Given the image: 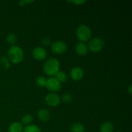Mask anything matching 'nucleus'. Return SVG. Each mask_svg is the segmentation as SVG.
Wrapping results in <instances>:
<instances>
[{
  "label": "nucleus",
  "mask_w": 132,
  "mask_h": 132,
  "mask_svg": "<svg viewBox=\"0 0 132 132\" xmlns=\"http://www.w3.org/2000/svg\"><path fill=\"white\" fill-rule=\"evenodd\" d=\"M61 98L57 94L50 93L45 97V102L48 106L52 107L57 106L60 103Z\"/></svg>",
  "instance_id": "obj_7"
},
{
  "label": "nucleus",
  "mask_w": 132,
  "mask_h": 132,
  "mask_svg": "<svg viewBox=\"0 0 132 132\" xmlns=\"http://www.w3.org/2000/svg\"><path fill=\"white\" fill-rule=\"evenodd\" d=\"M70 130L72 132H84L85 131V127L80 122H76L72 125Z\"/></svg>",
  "instance_id": "obj_14"
},
{
  "label": "nucleus",
  "mask_w": 132,
  "mask_h": 132,
  "mask_svg": "<svg viewBox=\"0 0 132 132\" xmlns=\"http://www.w3.org/2000/svg\"><path fill=\"white\" fill-rule=\"evenodd\" d=\"M88 46L82 42H79L76 45V52L79 55H85L88 52Z\"/></svg>",
  "instance_id": "obj_10"
},
{
  "label": "nucleus",
  "mask_w": 132,
  "mask_h": 132,
  "mask_svg": "<svg viewBox=\"0 0 132 132\" xmlns=\"http://www.w3.org/2000/svg\"><path fill=\"white\" fill-rule=\"evenodd\" d=\"M84 76V71L81 67H73L70 71V77L73 81H80Z\"/></svg>",
  "instance_id": "obj_9"
},
{
  "label": "nucleus",
  "mask_w": 132,
  "mask_h": 132,
  "mask_svg": "<svg viewBox=\"0 0 132 132\" xmlns=\"http://www.w3.org/2000/svg\"><path fill=\"white\" fill-rule=\"evenodd\" d=\"M69 3H72L75 4V5H81L82 4H84L85 3H86V1H68Z\"/></svg>",
  "instance_id": "obj_23"
},
{
  "label": "nucleus",
  "mask_w": 132,
  "mask_h": 132,
  "mask_svg": "<svg viewBox=\"0 0 132 132\" xmlns=\"http://www.w3.org/2000/svg\"><path fill=\"white\" fill-rule=\"evenodd\" d=\"M55 79L58 80L59 82L61 83V82H64L65 81H67V76L65 73H64L63 71H60L59 70L57 73L55 75Z\"/></svg>",
  "instance_id": "obj_15"
},
{
  "label": "nucleus",
  "mask_w": 132,
  "mask_h": 132,
  "mask_svg": "<svg viewBox=\"0 0 132 132\" xmlns=\"http://www.w3.org/2000/svg\"><path fill=\"white\" fill-rule=\"evenodd\" d=\"M24 57V52L19 46H12L8 51V59L12 63L17 64L21 61Z\"/></svg>",
  "instance_id": "obj_2"
},
{
  "label": "nucleus",
  "mask_w": 132,
  "mask_h": 132,
  "mask_svg": "<svg viewBox=\"0 0 132 132\" xmlns=\"http://www.w3.org/2000/svg\"><path fill=\"white\" fill-rule=\"evenodd\" d=\"M32 55L36 60L43 61L46 59L47 57V52L44 48L37 46L32 51Z\"/></svg>",
  "instance_id": "obj_8"
},
{
  "label": "nucleus",
  "mask_w": 132,
  "mask_h": 132,
  "mask_svg": "<svg viewBox=\"0 0 132 132\" xmlns=\"http://www.w3.org/2000/svg\"><path fill=\"white\" fill-rule=\"evenodd\" d=\"M23 132H41L39 128L36 125L27 126L23 129Z\"/></svg>",
  "instance_id": "obj_16"
},
{
  "label": "nucleus",
  "mask_w": 132,
  "mask_h": 132,
  "mask_svg": "<svg viewBox=\"0 0 132 132\" xmlns=\"http://www.w3.org/2000/svg\"><path fill=\"white\" fill-rule=\"evenodd\" d=\"M46 79L45 77L43 76H39L37 78L36 80V83H37V86H39V87H45V85H46Z\"/></svg>",
  "instance_id": "obj_20"
},
{
  "label": "nucleus",
  "mask_w": 132,
  "mask_h": 132,
  "mask_svg": "<svg viewBox=\"0 0 132 132\" xmlns=\"http://www.w3.org/2000/svg\"><path fill=\"white\" fill-rule=\"evenodd\" d=\"M76 35L81 42H86L91 38V30L86 24H80L77 28Z\"/></svg>",
  "instance_id": "obj_3"
},
{
  "label": "nucleus",
  "mask_w": 132,
  "mask_h": 132,
  "mask_svg": "<svg viewBox=\"0 0 132 132\" xmlns=\"http://www.w3.org/2000/svg\"><path fill=\"white\" fill-rule=\"evenodd\" d=\"M17 36H15L14 34H10L6 36V41H7V43L10 45H11L12 46H14L17 42Z\"/></svg>",
  "instance_id": "obj_18"
},
{
  "label": "nucleus",
  "mask_w": 132,
  "mask_h": 132,
  "mask_svg": "<svg viewBox=\"0 0 132 132\" xmlns=\"http://www.w3.org/2000/svg\"><path fill=\"white\" fill-rule=\"evenodd\" d=\"M61 99L64 103H66V104H68V103H70L71 101H72V97L70 94H68V93H66V94H64L63 95H62Z\"/></svg>",
  "instance_id": "obj_21"
},
{
  "label": "nucleus",
  "mask_w": 132,
  "mask_h": 132,
  "mask_svg": "<svg viewBox=\"0 0 132 132\" xmlns=\"http://www.w3.org/2000/svg\"><path fill=\"white\" fill-rule=\"evenodd\" d=\"M32 121H33V117L32 116L28 114L25 115L22 118V125L29 126V125H31Z\"/></svg>",
  "instance_id": "obj_17"
},
{
  "label": "nucleus",
  "mask_w": 132,
  "mask_h": 132,
  "mask_svg": "<svg viewBox=\"0 0 132 132\" xmlns=\"http://www.w3.org/2000/svg\"><path fill=\"white\" fill-rule=\"evenodd\" d=\"M41 43H42V45H43V46H50V44H51V40H50L48 37H44V38H43Z\"/></svg>",
  "instance_id": "obj_22"
},
{
  "label": "nucleus",
  "mask_w": 132,
  "mask_h": 132,
  "mask_svg": "<svg viewBox=\"0 0 132 132\" xmlns=\"http://www.w3.org/2000/svg\"><path fill=\"white\" fill-rule=\"evenodd\" d=\"M52 51L56 54H62L67 50V45L62 41H57L53 43L51 45Z\"/></svg>",
  "instance_id": "obj_6"
},
{
  "label": "nucleus",
  "mask_w": 132,
  "mask_h": 132,
  "mask_svg": "<svg viewBox=\"0 0 132 132\" xmlns=\"http://www.w3.org/2000/svg\"><path fill=\"white\" fill-rule=\"evenodd\" d=\"M34 1H19V3L20 4L21 6H23L24 5L25 3H33Z\"/></svg>",
  "instance_id": "obj_24"
},
{
  "label": "nucleus",
  "mask_w": 132,
  "mask_h": 132,
  "mask_svg": "<svg viewBox=\"0 0 132 132\" xmlns=\"http://www.w3.org/2000/svg\"><path fill=\"white\" fill-rule=\"evenodd\" d=\"M9 132H22L23 131V125L19 122L12 123L9 127Z\"/></svg>",
  "instance_id": "obj_12"
},
{
  "label": "nucleus",
  "mask_w": 132,
  "mask_h": 132,
  "mask_svg": "<svg viewBox=\"0 0 132 132\" xmlns=\"http://www.w3.org/2000/svg\"><path fill=\"white\" fill-rule=\"evenodd\" d=\"M131 87H132L131 85H130V86H129V88H128V92H129V94H130V95L131 94V88H132Z\"/></svg>",
  "instance_id": "obj_25"
},
{
  "label": "nucleus",
  "mask_w": 132,
  "mask_h": 132,
  "mask_svg": "<svg viewBox=\"0 0 132 132\" xmlns=\"http://www.w3.org/2000/svg\"><path fill=\"white\" fill-rule=\"evenodd\" d=\"M45 87L50 91L56 92L61 88V83L55 77H50L46 79Z\"/></svg>",
  "instance_id": "obj_5"
},
{
  "label": "nucleus",
  "mask_w": 132,
  "mask_h": 132,
  "mask_svg": "<svg viewBox=\"0 0 132 132\" xmlns=\"http://www.w3.org/2000/svg\"><path fill=\"white\" fill-rule=\"evenodd\" d=\"M0 63H1V66L3 67L5 69H8L10 67V61H9V59L6 57H1L0 59Z\"/></svg>",
  "instance_id": "obj_19"
},
{
  "label": "nucleus",
  "mask_w": 132,
  "mask_h": 132,
  "mask_svg": "<svg viewBox=\"0 0 132 132\" xmlns=\"http://www.w3.org/2000/svg\"><path fill=\"white\" fill-rule=\"evenodd\" d=\"M60 64L55 58H50L45 61L43 65V70L48 76H54L59 71Z\"/></svg>",
  "instance_id": "obj_1"
},
{
  "label": "nucleus",
  "mask_w": 132,
  "mask_h": 132,
  "mask_svg": "<svg viewBox=\"0 0 132 132\" xmlns=\"http://www.w3.org/2000/svg\"><path fill=\"white\" fill-rule=\"evenodd\" d=\"M37 116L39 120H41L43 122H47L49 121L50 118V114L48 111L46 109H40L37 112Z\"/></svg>",
  "instance_id": "obj_11"
},
{
  "label": "nucleus",
  "mask_w": 132,
  "mask_h": 132,
  "mask_svg": "<svg viewBox=\"0 0 132 132\" xmlns=\"http://www.w3.org/2000/svg\"><path fill=\"white\" fill-rule=\"evenodd\" d=\"M104 46V42L101 38L95 37L89 41L88 48L94 53H97L103 49Z\"/></svg>",
  "instance_id": "obj_4"
},
{
  "label": "nucleus",
  "mask_w": 132,
  "mask_h": 132,
  "mask_svg": "<svg viewBox=\"0 0 132 132\" xmlns=\"http://www.w3.org/2000/svg\"><path fill=\"white\" fill-rule=\"evenodd\" d=\"M114 126L111 122H104L100 127L101 132H113Z\"/></svg>",
  "instance_id": "obj_13"
}]
</instances>
